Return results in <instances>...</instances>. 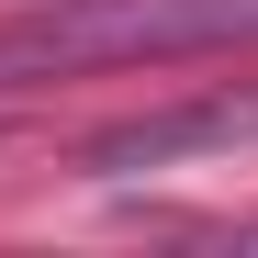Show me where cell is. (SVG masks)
I'll list each match as a JSON object with an SVG mask.
<instances>
[{"mask_svg": "<svg viewBox=\"0 0 258 258\" xmlns=\"http://www.w3.org/2000/svg\"><path fill=\"white\" fill-rule=\"evenodd\" d=\"M213 45H258V0H45V12H0V90L213 56Z\"/></svg>", "mask_w": 258, "mask_h": 258, "instance_id": "cell-1", "label": "cell"}, {"mask_svg": "<svg viewBox=\"0 0 258 258\" xmlns=\"http://www.w3.org/2000/svg\"><path fill=\"white\" fill-rule=\"evenodd\" d=\"M258 135V90H225V101H191V112H146V123H112V135L90 146L101 180H123V168H168L191 146H247Z\"/></svg>", "mask_w": 258, "mask_h": 258, "instance_id": "cell-2", "label": "cell"}, {"mask_svg": "<svg viewBox=\"0 0 258 258\" xmlns=\"http://www.w3.org/2000/svg\"><path fill=\"white\" fill-rule=\"evenodd\" d=\"M236 247H258V213H247V225H236Z\"/></svg>", "mask_w": 258, "mask_h": 258, "instance_id": "cell-3", "label": "cell"}]
</instances>
